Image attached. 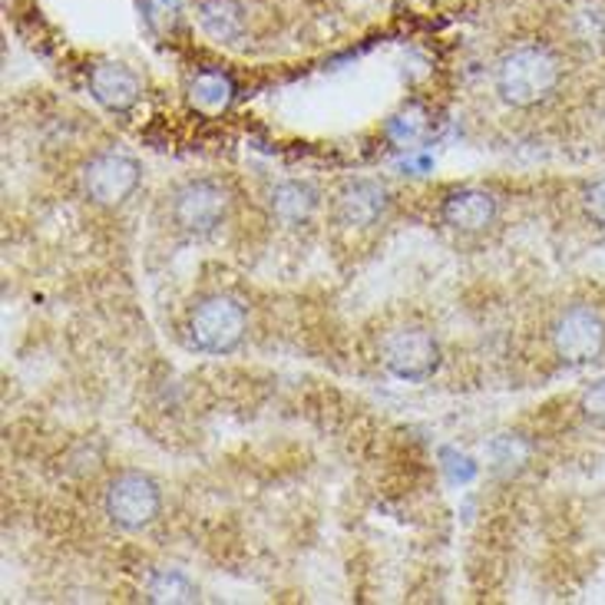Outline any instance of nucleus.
Listing matches in <instances>:
<instances>
[{"mask_svg": "<svg viewBox=\"0 0 605 605\" xmlns=\"http://www.w3.org/2000/svg\"><path fill=\"white\" fill-rule=\"evenodd\" d=\"M562 84V61L546 44L509 47L493 70V87L499 100L513 110H532L546 103Z\"/></svg>", "mask_w": 605, "mask_h": 605, "instance_id": "f257e3e1", "label": "nucleus"}, {"mask_svg": "<svg viewBox=\"0 0 605 605\" xmlns=\"http://www.w3.org/2000/svg\"><path fill=\"white\" fill-rule=\"evenodd\" d=\"M249 334V315L232 295H206L186 318V338L196 351L222 358L242 348Z\"/></svg>", "mask_w": 605, "mask_h": 605, "instance_id": "f03ea898", "label": "nucleus"}, {"mask_svg": "<svg viewBox=\"0 0 605 605\" xmlns=\"http://www.w3.org/2000/svg\"><path fill=\"white\" fill-rule=\"evenodd\" d=\"M232 199L219 179H186L169 196V219L173 229L186 239H209L229 219Z\"/></svg>", "mask_w": 605, "mask_h": 605, "instance_id": "7ed1b4c3", "label": "nucleus"}, {"mask_svg": "<svg viewBox=\"0 0 605 605\" xmlns=\"http://www.w3.org/2000/svg\"><path fill=\"white\" fill-rule=\"evenodd\" d=\"M103 513L107 519L123 532H143L150 529L163 513V493L160 483L140 470L117 473L103 493Z\"/></svg>", "mask_w": 605, "mask_h": 605, "instance_id": "20e7f679", "label": "nucleus"}, {"mask_svg": "<svg viewBox=\"0 0 605 605\" xmlns=\"http://www.w3.org/2000/svg\"><path fill=\"white\" fill-rule=\"evenodd\" d=\"M549 341L562 364H572V367L592 364L605 351V318L592 305H569L552 321Z\"/></svg>", "mask_w": 605, "mask_h": 605, "instance_id": "39448f33", "label": "nucleus"}, {"mask_svg": "<svg viewBox=\"0 0 605 605\" xmlns=\"http://www.w3.org/2000/svg\"><path fill=\"white\" fill-rule=\"evenodd\" d=\"M381 361L394 377L407 384H424L440 371V341L420 324H404L384 334Z\"/></svg>", "mask_w": 605, "mask_h": 605, "instance_id": "423d86ee", "label": "nucleus"}, {"mask_svg": "<svg viewBox=\"0 0 605 605\" xmlns=\"http://www.w3.org/2000/svg\"><path fill=\"white\" fill-rule=\"evenodd\" d=\"M143 183V163L127 153H100L84 166V193L103 209L123 206Z\"/></svg>", "mask_w": 605, "mask_h": 605, "instance_id": "0eeeda50", "label": "nucleus"}, {"mask_svg": "<svg viewBox=\"0 0 605 605\" xmlns=\"http://www.w3.org/2000/svg\"><path fill=\"white\" fill-rule=\"evenodd\" d=\"M391 209V193L374 179H354L344 183L334 196V219L344 229H371L384 219Z\"/></svg>", "mask_w": 605, "mask_h": 605, "instance_id": "6e6552de", "label": "nucleus"}, {"mask_svg": "<svg viewBox=\"0 0 605 605\" xmlns=\"http://www.w3.org/2000/svg\"><path fill=\"white\" fill-rule=\"evenodd\" d=\"M499 216V202L493 193L486 189H453L443 202H440V219L443 226H450L460 235H476L486 232Z\"/></svg>", "mask_w": 605, "mask_h": 605, "instance_id": "1a4fd4ad", "label": "nucleus"}, {"mask_svg": "<svg viewBox=\"0 0 605 605\" xmlns=\"http://www.w3.org/2000/svg\"><path fill=\"white\" fill-rule=\"evenodd\" d=\"M90 97L110 113H130L143 97V80L117 61H103L90 70Z\"/></svg>", "mask_w": 605, "mask_h": 605, "instance_id": "9d476101", "label": "nucleus"}, {"mask_svg": "<svg viewBox=\"0 0 605 605\" xmlns=\"http://www.w3.org/2000/svg\"><path fill=\"white\" fill-rule=\"evenodd\" d=\"M321 206V193L305 179H285L268 193V212L282 226H305Z\"/></svg>", "mask_w": 605, "mask_h": 605, "instance_id": "9b49d317", "label": "nucleus"}, {"mask_svg": "<svg viewBox=\"0 0 605 605\" xmlns=\"http://www.w3.org/2000/svg\"><path fill=\"white\" fill-rule=\"evenodd\" d=\"M196 18L199 28L219 44H235L245 34V11L239 0H199Z\"/></svg>", "mask_w": 605, "mask_h": 605, "instance_id": "f8f14e48", "label": "nucleus"}, {"mask_svg": "<svg viewBox=\"0 0 605 605\" xmlns=\"http://www.w3.org/2000/svg\"><path fill=\"white\" fill-rule=\"evenodd\" d=\"M189 97H193V103H196L199 110H212V113H216V110H226V107L232 103L235 87H232V80H229L226 74L206 70V74H199V77L193 80Z\"/></svg>", "mask_w": 605, "mask_h": 605, "instance_id": "ddd939ff", "label": "nucleus"}, {"mask_svg": "<svg viewBox=\"0 0 605 605\" xmlns=\"http://www.w3.org/2000/svg\"><path fill=\"white\" fill-rule=\"evenodd\" d=\"M146 592H150L153 602H196L199 598L196 582L186 572H179V569H160V572H153Z\"/></svg>", "mask_w": 605, "mask_h": 605, "instance_id": "4468645a", "label": "nucleus"}, {"mask_svg": "<svg viewBox=\"0 0 605 605\" xmlns=\"http://www.w3.org/2000/svg\"><path fill=\"white\" fill-rule=\"evenodd\" d=\"M579 414L595 424V427H605V381H595L582 391L579 397Z\"/></svg>", "mask_w": 605, "mask_h": 605, "instance_id": "2eb2a0df", "label": "nucleus"}, {"mask_svg": "<svg viewBox=\"0 0 605 605\" xmlns=\"http://www.w3.org/2000/svg\"><path fill=\"white\" fill-rule=\"evenodd\" d=\"M582 209L595 226L605 229V179H595L592 186L582 189Z\"/></svg>", "mask_w": 605, "mask_h": 605, "instance_id": "dca6fc26", "label": "nucleus"}]
</instances>
